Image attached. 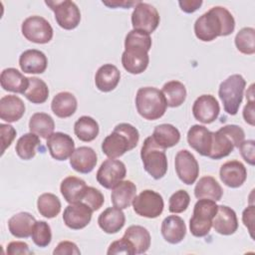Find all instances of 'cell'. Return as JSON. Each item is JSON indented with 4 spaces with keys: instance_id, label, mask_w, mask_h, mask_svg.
I'll return each mask as SVG.
<instances>
[{
    "instance_id": "6da1fadb",
    "label": "cell",
    "mask_w": 255,
    "mask_h": 255,
    "mask_svg": "<svg viewBox=\"0 0 255 255\" xmlns=\"http://www.w3.org/2000/svg\"><path fill=\"white\" fill-rule=\"evenodd\" d=\"M235 19L222 6H214L199 16L194 23V34L202 42H211L217 37H225L233 33Z\"/></svg>"
},
{
    "instance_id": "7a4b0ae2",
    "label": "cell",
    "mask_w": 255,
    "mask_h": 255,
    "mask_svg": "<svg viewBox=\"0 0 255 255\" xmlns=\"http://www.w3.org/2000/svg\"><path fill=\"white\" fill-rule=\"evenodd\" d=\"M152 41L150 35L130 30L125 38V51L122 55V65L124 69L132 75L143 73L149 63L148 52Z\"/></svg>"
},
{
    "instance_id": "3957f363",
    "label": "cell",
    "mask_w": 255,
    "mask_h": 255,
    "mask_svg": "<svg viewBox=\"0 0 255 255\" xmlns=\"http://www.w3.org/2000/svg\"><path fill=\"white\" fill-rule=\"evenodd\" d=\"M139 140L136 128L128 123L117 125L102 142V151L109 158H118L133 149Z\"/></svg>"
},
{
    "instance_id": "277c9868",
    "label": "cell",
    "mask_w": 255,
    "mask_h": 255,
    "mask_svg": "<svg viewBox=\"0 0 255 255\" xmlns=\"http://www.w3.org/2000/svg\"><path fill=\"white\" fill-rule=\"evenodd\" d=\"M135 107L144 120L155 121L165 114L167 105L160 90L154 87H142L136 92Z\"/></svg>"
},
{
    "instance_id": "5b68a950",
    "label": "cell",
    "mask_w": 255,
    "mask_h": 255,
    "mask_svg": "<svg viewBox=\"0 0 255 255\" xmlns=\"http://www.w3.org/2000/svg\"><path fill=\"white\" fill-rule=\"evenodd\" d=\"M245 138L243 128L237 125L221 127L212 134V147L208 157L220 159L229 155Z\"/></svg>"
},
{
    "instance_id": "8992f818",
    "label": "cell",
    "mask_w": 255,
    "mask_h": 255,
    "mask_svg": "<svg viewBox=\"0 0 255 255\" xmlns=\"http://www.w3.org/2000/svg\"><path fill=\"white\" fill-rule=\"evenodd\" d=\"M140 158L144 170L152 178L157 180L166 174L168 162L165 149L159 146L153 140L151 135L146 137L142 143L140 149Z\"/></svg>"
},
{
    "instance_id": "52a82bcc",
    "label": "cell",
    "mask_w": 255,
    "mask_h": 255,
    "mask_svg": "<svg viewBox=\"0 0 255 255\" xmlns=\"http://www.w3.org/2000/svg\"><path fill=\"white\" fill-rule=\"evenodd\" d=\"M245 87L246 81L239 74L231 75L220 83L218 96L223 104L224 111L228 115L235 116L238 113L242 104Z\"/></svg>"
},
{
    "instance_id": "ba28073f",
    "label": "cell",
    "mask_w": 255,
    "mask_h": 255,
    "mask_svg": "<svg viewBox=\"0 0 255 255\" xmlns=\"http://www.w3.org/2000/svg\"><path fill=\"white\" fill-rule=\"evenodd\" d=\"M216 201L200 198L195 203L192 217L189 219V230L195 237L206 236L212 227V219L217 212Z\"/></svg>"
},
{
    "instance_id": "9c48e42d",
    "label": "cell",
    "mask_w": 255,
    "mask_h": 255,
    "mask_svg": "<svg viewBox=\"0 0 255 255\" xmlns=\"http://www.w3.org/2000/svg\"><path fill=\"white\" fill-rule=\"evenodd\" d=\"M45 4L54 12L57 24L65 30H73L81 22V11L77 4L70 0L45 1Z\"/></svg>"
},
{
    "instance_id": "30bf717a",
    "label": "cell",
    "mask_w": 255,
    "mask_h": 255,
    "mask_svg": "<svg viewBox=\"0 0 255 255\" xmlns=\"http://www.w3.org/2000/svg\"><path fill=\"white\" fill-rule=\"evenodd\" d=\"M164 207L162 196L151 189L142 190L136 195L132 201L133 211L141 217L145 218H156L158 217Z\"/></svg>"
},
{
    "instance_id": "8fae6325",
    "label": "cell",
    "mask_w": 255,
    "mask_h": 255,
    "mask_svg": "<svg viewBox=\"0 0 255 255\" xmlns=\"http://www.w3.org/2000/svg\"><path fill=\"white\" fill-rule=\"evenodd\" d=\"M159 22V13L151 4L139 1L134 6L131 13V25L133 30L150 35L156 30Z\"/></svg>"
},
{
    "instance_id": "7c38bea8",
    "label": "cell",
    "mask_w": 255,
    "mask_h": 255,
    "mask_svg": "<svg viewBox=\"0 0 255 255\" xmlns=\"http://www.w3.org/2000/svg\"><path fill=\"white\" fill-rule=\"evenodd\" d=\"M21 31L28 41L36 44H47L54 35L51 24L44 17L38 15L26 18L22 22Z\"/></svg>"
},
{
    "instance_id": "4fadbf2b",
    "label": "cell",
    "mask_w": 255,
    "mask_h": 255,
    "mask_svg": "<svg viewBox=\"0 0 255 255\" xmlns=\"http://www.w3.org/2000/svg\"><path fill=\"white\" fill-rule=\"evenodd\" d=\"M127 175L126 164L116 158H108L104 160L99 167L96 178L97 181L107 189H113Z\"/></svg>"
},
{
    "instance_id": "5bb4252c",
    "label": "cell",
    "mask_w": 255,
    "mask_h": 255,
    "mask_svg": "<svg viewBox=\"0 0 255 255\" xmlns=\"http://www.w3.org/2000/svg\"><path fill=\"white\" fill-rule=\"evenodd\" d=\"M174 168L178 178L185 184H193L199 175V165L195 156L187 149H180L175 154Z\"/></svg>"
},
{
    "instance_id": "9a60e30c",
    "label": "cell",
    "mask_w": 255,
    "mask_h": 255,
    "mask_svg": "<svg viewBox=\"0 0 255 255\" xmlns=\"http://www.w3.org/2000/svg\"><path fill=\"white\" fill-rule=\"evenodd\" d=\"M220 113V106L216 98L212 95L199 96L192 105V115L194 119L202 124L208 125L217 120Z\"/></svg>"
},
{
    "instance_id": "2e32d148",
    "label": "cell",
    "mask_w": 255,
    "mask_h": 255,
    "mask_svg": "<svg viewBox=\"0 0 255 255\" xmlns=\"http://www.w3.org/2000/svg\"><path fill=\"white\" fill-rule=\"evenodd\" d=\"M92 215L93 210L85 202L70 203L64 210L63 221L70 229L80 230L91 222Z\"/></svg>"
},
{
    "instance_id": "e0dca14e",
    "label": "cell",
    "mask_w": 255,
    "mask_h": 255,
    "mask_svg": "<svg viewBox=\"0 0 255 255\" xmlns=\"http://www.w3.org/2000/svg\"><path fill=\"white\" fill-rule=\"evenodd\" d=\"M46 145L51 156L59 161H63L71 157L75 148V141L68 133L57 131L53 132L48 138Z\"/></svg>"
},
{
    "instance_id": "ac0fdd59",
    "label": "cell",
    "mask_w": 255,
    "mask_h": 255,
    "mask_svg": "<svg viewBox=\"0 0 255 255\" xmlns=\"http://www.w3.org/2000/svg\"><path fill=\"white\" fill-rule=\"evenodd\" d=\"M212 134L207 128L193 125L187 131V142L191 148L202 156H209L212 147Z\"/></svg>"
},
{
    "instance_id": "d6986e66",
    "label": "cell",
    "mask_w": 255,
    "mask_h": 255,
    "mask_svg": "<svg viewBox=\"0 0 255 255\" xmlns=\"http://www.w3.org/2000/svg\"><path fill=\"white\" fill-rule=\"evenodd\" d=\"M221 181L228 187L238 188L247 178V169L239 160H229L223 163L219 170Z\"/></svg>"
},
{
    "instance_id": "ffe728a7",
    "label": "cell",
    "mask_w": 255,
    "mask_h": 255,
    "mask_svg": "<svg viewBox=\"0 0 255 255\" xmlns=\"http://www.w3.org/2000/svg\"><path fill=\"white\" fill-rule=\"evenodd\" d=\"M212 227L221 235H232L238 229V219L235 211L226 205H218L212 219Z\"/></svg>"
},
{
    "instance_id": "44dd1931",
    "label": "cell",
    "mask_w": 255,
    "mask_h": 255,
    "mask_svg": "<svg viewBox=\"0 0 255 255\" xmlns=\"http://www.w3.org/2000/svg\"><path fill=\"white\" fill-rule=\"evenodd\" d=\"M19 66L26 74H42L48 67V59L42 51L29 49L21 53Z\"/></svg>"
},
{
    "instance_id": "7402d4cb",
    "label": "cell",
    "mask_w": 255,
    "mask_h": 255,
    "mask_svg": "<svg viewBox=\"0 0 255 255\" xmlns=\"http://www.w3.org/2000/svg\"><path fill=\"white\" fill-rule=\"evenodd\" d=\"M160 231L166 242L170 244H178L186 235V225L180 216L168 215L162 220Z\"/></svg>"
},
{
    "instance_id": "603a6c76",
    "label": "cell",
    "mask_w": 255,
    "mask_h": 255,
    "mask_svg": "<svg viewBox=\"0 0 255 255\" xmlns=\"http://www.w3.org/2000/svg\"><path fill=\"white\" fill-rule=\"evenodd\" d=\"M98 162L96 151L90 146H79L70 157V165L80 173H90Z\"/></svg>"
},
{
    "instance_id": "cb8c5ba5",
    "label": "cell",
    "mask_w": 255,
    "mask_h": 255,
    "mask_svg": "<svg viewBox=\"0 0 255 255\" xmlns=\"http://www.w3.org/2000/svg\"><path fill=\"white\" fill-rule=\"evenodd\" d=\"M25 104L18 96L7 95L0 99V119L7 123L19 121L25 114Z\"/></svg>"
},
{
    "instance_id": "d4e9b609",
    "label": "cell",
    "mask_w": 255,
    "mask_h": 255,
    "mask_svg": "<svg viewBox=\"0 0 255 255\" xmlns=\"http://www.w3.org/2000/svg\"><path fill=\"white\" fill-rule=\"evenodd\" d=\"M121 80V72L113 64L101 66L95 75V85L97 89L104 93L112 92L117 88Z\"/></svg>"
},
{
    "instance_id": "484cf974",
    "label": "cell",
    "mask_w": 255,
    "mask_h": 255,
    "mask_svg": "<svg viewBox=\"0 0 255 255\" xmlns=\"http://www.w3.org/2000/svg\"><path fill=\"white\" fill-rule=\"evenodd\" d=\"M125 223V213L121 208L116 206L108 207L98 217V224L100 228L108 234L118 233L124 227Z\"/></svg>"
},
{
    "instance_id": "4316f807",
    "label": "cell",
    "mask_w": 255,
    "mask_h": 255,
    "mask_svg": "<svg viewBox=\"0 0 255 255\" xmlns=\"http://www.w3.org/2000/svg\"><path fill=\"white\" fill-rule=\"evenodd\" d=\"M0 84L5 91L24 94L29 86V78L25 77L15 68H6L1 72Z\"/></svg>"
},
{
    "instance_id": "83f0119b",
    "label": "cell",
    "mask_w": 255,
    "mask_h": 255,
    "mask_svg": "<svg viewBox=\"0 0 255 255\" xmlns=\"http://www.w3.org/2000/svg\"><path fill=\"white\" fill-rule=\"evenodd\" d=\"M136 196V186L130 180H122L116 185L111 194V201L114 206L126 209L132 204L134 197Z\"/></svg>"
},
{
    "instance_id": "f1b7e54d",
    "label": "cell",
    "mask_w": 255,
    "mask_h": 255,
    "mask_svg": "<svg viewBox=\"0 0 255 255\" xmlns=\"http://www.w3.org/2000/svg\"><path fill=\"white\" fill-rule=\"evenodd\" d=\"M35 223V217L31 213L23 211L14 214L8 220V229L16 238H28L32 234Z\"/></svg>"
},
{
    "instance_id": "f546056e",
    "label": "cell",
    "mask_w": 255,
    "mask_h": 255,
    "mask_svg": "<svg viewBox=\"0 0 255 255\" xmlns=\"http://www.w3.org/2000/svg\"><path fill=\"white\" fill-rule=\"evenodd\" d=\"M87 186L84 179L71 175L62 180L60 191L68 203H75L83 200Z\"/></svg>"
},
{
    "instance_id": "4dcf8cb0",
    "label": "cell",
    "mask_w": 255,
    "mask_h": 255,
    "mask_svg": "<svg viewBox=\"0 0 255 255\" xmlns=\"http://www.w3.org/2000/svg\"><path fill=\"white\" fill-rule=\"evenodd\" d=\"M78 108L76 97L70 92H60L52 100L51 110L58 118L66 119L75 114Z\"/></svg>"
},
{
    "instance_id": "1f68e13d",
    "label": "cell",
    "mask_w": 255,
    "mask_h": 255,
    "mask_svg": "<svg viewBox=\"0 0 255 255\" xmlns=\"http://www.w3.org/2000/svg\"><path fill=\"white\" fill-rule=\"evenodd\" d=\"M194 195L197 199L207 198L219 201L223 195V189L218 181L210 175L202 176L194 187Z\"/></svg>"
},
{
    "instance_id": "d6a6232c",
    "label": "cell",
    "mask_w": 255,
    "mask_h": 255,
    "mask_svg": "<svg viewBox=\"0 0 255 255\" xmlns=\"http://www.w3.org/2000/svg\"><path fill=\"white\" fill-rule=\"evenodd\" d=\"M124 237L133 246L135 254L145 253L150 247L151 237L148 230L140 225H130L125 231Z\"/></svg>"
},
{
    "instance_id": "836d02e7",
    "label": "cell",
    "mask_w": 255,
    "mask_h": 255,
    "mask_svg": "<svg viewBox=\"0 0 255 255\" xmlns=\"http://www.w3.org/2000/svg\"><path fill=\"white\" fill-rule=\"evenodd\" d=\"M151 136L153 140L164 149L176 145L180 140V132L178 128L170 124L156 126Z\"/></svg>"
},
{
    "instance_id": "e575fe53",
    "label": "cell",
    "mask_w": 255,
    "mask_h": 255,
    "mask_svg": "<svg viewBox=\"0 0 255 255\" xmlns=\"http://www.w3.org/2000/svg\"><path fill=\"white\" fill-rule=\"evenodd\" d=\"M30 132L47 139L55 129V122L53 118L46 113H35L29 121Z\"/></svg>"
},
{
    "instance_id": "d590c367",
    "label": "cell",
    "mask_w": 255,
    "mask_h": 255,
    "mask_svg": "<svg viewBox=\"0 0 255 255\" xmlns=\"http://www.w3.org/2000/svg\"><path fill=\"white\" fill-rule=\"evenodd\" d=\"M164 96L167 107L177 108L181 106L186 99V88L185 86L176 80L165 83L160 90Z\"/></svg>"
},
{
    "instance_id": "8d00e7d4",
    "label": "cell",
    "mask_w": 255,
    "mask_h": 255,
    "mask_svg": "<svg viewBox=\"0 0 255 255\" xmlns=\"http://www.w3.org/2000/svg\"><path fill=\"white\" fill-rule=\"evenodd\" d=\"M100 131L98 122L89 116L80 117L74 125V132L77 137L85 142L94 140Z\"/></svg>"
},
{
    "instance_id": "74e56055",
    "label": "cell",
    "mask_w": 255,
    "mask_h": 255,
    "mask_svg": "<svg viewBox=\"0 0 255 255\" xmlns=\"http://www.w3.org/2000/svg\"><path fill=\"white\" fill-rule=\"evenodd\" d=\"M40 144V138L37 134L27 132L19 137L16 142L15 150L21 159L29 160L36 155V149Z\"/></svg>"
},
{
    "instance_id": "f35d334b",
    "label": "cell",
    "mask_w": 255,
    "mask_h": 255,
    "mask_svg": "<svg viewBox=\"0 0 255 255\" xmlns=\"http://www.w3.org/2000/svg\"><path fill=\"white\" fill-rule=\"evenodd\" d=\"M23 96L32 104H44L49 98V88L42 79L30 77L29 86Z\"/></svg>"
},
{
    "instance_id": "ab89813d",
    "label": "cell",
    "mask_w": 255,
    "mask_h": 255,
    "mask_svg": "<svg viewBox=\"0 0 255 255\" xmlns=\"http://www.w3.org/2000/svg\"><path fill=\"white\" fill-rule=\"evenodd\" d=\"M61 207H62V204L60 199L53 193L46 192L41 194L38 197V200H37L38 212L42 216L48 219L56 217L60 213Z\"/></svg>"
},
{
    "instance_id": "60d3db41",
    "label": "cell",
    "mask_w": 255,
    "mask_h": 255,
    "mask_svg": "<svg viewBox=\"0 0 255 255\" xmlns=\"http://www.w3.org/2000/svg\"><path fill=\"white\" fill-rule=\"evenodd\" d=\"M237 50L244 55H253L255 53V29L244 27L239 30L234 39Z\"/></svg>"
},
{
    "instance_id": "b9f144b4",
    "label": "cell",
    "mask_w": 255,
    "mask_h": 255,
    "mask_svg": "<svg viewBox=\"0 0 255 255\" xmlns=\"http://www.w3.org/2000/svg\"><path fill=\"white\" fill-rule=\"evenodd\" d=\"M31 237L33 242L38 247H47L52 240V231L50 225L43 220L36 221Z\"/></svg>"
},
{
    "instance_id": "7bdbcfd3",
    "label": "cell",
    "mask_w": 255,
    "mask_h": 255,
    "mask_svg": "<svg viewBox=\"0 0 255 255\" xmlns=\"http://www.w3.org/2000/svg\"><path fill=\"white\" fill-rule=\"evenodd\" d=\"M190 203V196L184 189L175 191L168 200V210L171 213H182L185 211Z\"/></svg>"
},
{
    "instance_id": "ee69618b",
    "label": "cell",
    "mask_w": 255,
    "mask_h": 255,
    "mask_svg": "<svg viewBox=\"0 0 255 255\" xmlns=\"http://www.w3.org/2000/svg\"><path fill=\"white\" fill-rule=\"evenodd\" d=\"M82 201L85 202L93 211H97L103 206L105 202V197H104V194L99 189L93 186H87V189Z\"/></svg>"
},
{
    "instance_id": "f6af8a7d",
    "label": "cell",
    "mask_w": 255,
    "mask_h": 255,
    "mask_svg": "<svg viewBox=\"0 0 255 255\" xmlns=\"http://www.w3.org/2000/svg\"><path fill=\"white\" fill-rule=\"evenodd\" d=\"M107 254H127V255H133L135 254L134 248L132 244L123 236V238L112 242L108 248Z\"/></svg>"
},
{
    "instance_id": "bcb514c9",
    "label": "cell",
    "mask_w": 255,
    "mask_h": 255,
    "mask_svg": "<svg viewBox=\"0 0 255 255\" xmlns=\"http://www.w3.org/2000/svg\"><path fill=\"white\" fill-rule=\"evenodd\" d=\"M0 132H1V154L5 152V150L11 145L12 141L14 140L17 131L11 125L8 124H0Z\"/></svg>"
},
{
    "instance_id": "7dc6e473",
    "label": "cell",
    "mask_w": 255,
    "mask_h": 255,
    "mask_svg": "<svg viewBox=\"0 0 255 255\" xmlns=\"http://www.w3.org/2000/svg\"><path fill=\"white\" fill-rule=\"evenodd\" d=\"M238 148L243 159L253 166L255 164V141L253 139L243 140Z\"/></svg>"
},
{
    "instance_id": "c3c4849f",
    "label": "cell",
    "mask_w": 255,
    "mask_h": 255,
    "mask_svg": "<svg viewBox=\"0 0 255 255\" xmlns=\"http://www.w3.org/2000/svg\"><path fill=\"white\" fill-rule=\"evenodd\" d=\"M53 254L54 255H80L81 251L78 248L76 243L72 241L64 240L57 245V247L53 251Z\"/></svg>"
},
{
    "instance_id": "681fc988",
    "label": "cell",
    "mask_w": 255,
    "mask_h": 255,
    "mask_svg": "<svg viewBox=\"0 0 255 255\" xmlns=\"http://www.w3.org/2000/svg\"><path fill=\"white\" fill-rule=\"evenodd\" d=\"M6 252L8 255H29L33 252L30 250L29 245L23 241H12L7 245Z\"/></svg>"
},
{
    "instance_id": "f907efd6",
    "label": "cell",
    "mask_w": 255,
    "mask_h": 255,
    "mask_svg": "<svg viewBox=\"0 0 255 255\" xmlns=\"http://www.w3.org/2000/svg\"><path fill=\"white\" fill-rule=\"evenodd\" d=\"M254 214H255V207L253 204L248 205L242 212V221L245 227H247L249 234L252 239H254Z\"/></svg>"
},
{
    "instance_id": "816d5d0a",
    "label": "cell",
    "mask_w": 255,
    "mask_h": 255,
    "mask_svg": "<svg viewBox=\"0 0 255 255\" xmlns=\"http://www.w3.org/2000/svg\"><path fill=\"white\" fill-rule=\"evenodd\" d=\"M202 0H183L178 1L180 9L185 13H193L198 10L202 5Z\"/></svg>"
},
{
    "instance_id": "f5cc1de1",
    "label": "cell",
    "mask_w": 255,
    "mask_h": 255,
    "mask_svg": "<svg viewBox=\"0 0 255 255\" xmlns=\"http://www.w3.org/2000/svg\"><path fill=\"white\" fill-rule=\"evenodd\" d=\"M254 111H255V106H254V101H247V104L245 105L243 109V119L244 121L250 125L251 127L255 126V117H254Z\"/></svg>"
},
{
    "instance_id": "db71d44e",
    "label": "cell",
    "mask_w": 255,
    "mask_h": 255,
    "mask_svg": "<svg viewBox=\"0 0 255 255\" xmlns=\"http://www.w3.org/2000/svg\"><path fill=\"white\" fill-rule=\"evenodd\" d=\"M139 1H118V0H115V1H103L102 3L108 7H111V8H118V7H123L125 9H128L129 7L131 6H135Z\"/></svg>"
},
{
    "instance_id": "11a10c76",
    "label": "cell",
    "mask_w": 255,
    "mask_h": 255,
    "mask_svg": "<svg viewBox=\"0 0 255 255\" xmlns=\"http://www.w3.org/2000/svg\"><path fill=\"white\" fill-rule=\"evenodd\" d=\"M247 101H254V84H251L246 92Z\"/></svg>"
}]
</instances>
